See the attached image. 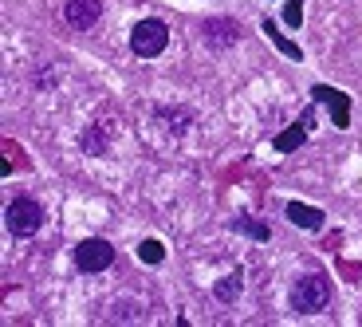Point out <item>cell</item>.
<instances>
[{
    "mask_svg": "<svg viewBox=\"0 0 362 327\" xmlns=\"http://www.w3.org/2000/svg\"><path fill=\"white\" fill-rule=\"evenodd\" d=\"M331 304V284H327L323 272H303L296 284H291V308L303 311V316H315Z\"/></svg>",
    "mask_w": 362,
    "mask_h": 327,
    "instance_id": "6da1fadb",
    "label": "cell"
},
{
    "mask_svg": "<svg viewBox=\"0 0 362 327\" xmlns=\"http://www.w3.org/2000/svg\"><path fill=\"white\" fill-rule=\"evenodd\" d=\"M4 225H8L12 236H32V233H40V225H44V210H40V201L28 197V193L12 197L8 210H4Z\"/></svg>",
    "mask_w": 362,
    "mask_h": 327,
    "instance_id": "7a4b0ae2",
    "label": "cell"
},
{
    "mask_svg": "<svg viewBox=\"0 0 362 327\" xmlns=\"http://www.w3.org/2000/svg\"><path fill=\"white\" fill-rule=\"evenodd\" d=\"M170 44V28L162 20H138L134 32H130V47H134L138 59H158Z\"/></svg>",
    "mask_w": 362,
    "mask_h": 327,
    "instance_id": "3957f363",
    "label": "cell"
},
{
    "mask_svg": "<svg viewBox=\"0 0 362 327\" xmlns=\"http://www.w3.org/2000/svg\"><path fill=\"white\" fill-rule=\"evenodd\" d=\"M75 264H79V272H107L110 264H115V248L110 241H99V236H90V241H79L75 248Z\"/></svg>",
    "mask_w": 362,
    "mask_h": 327,
    "instance_id": "277c9868",
    "label": "cell"
},
{
    "mask_svg": "<svg viewBox=\"0 0 362 327\" xmlns=\"http://www.w3.org/2000/svg\"><path fill=\"white\" fill-rule=\"evenodd\" d=\"M201 36H205L209 47H233V44H240V24L228 16H209L201 24Z\"/></svg>",
    "mask_w": 362,
    "mask_h": 327,
    "instance_id": "5b68a950",
    "label": "cell"
},
{
    "mask_svg": "<svg viewBox=\"0 0 362 327\" xmlns=\"http://www.w3.org/2000/svg\"><path fill=\"white\" fill-rule=\"evenodd\" d=\"M103 16V4L99 0H67L64 4V20L75 28V32H87V28H95Z\"/></svg>",
    "mask_w": 362,
    "mask_h": 327,
    "instance_id": "8992f818",
    "label": "cell"
},
{
    "mask_svg": "<svg viewBox=\"0 0 362 327\" xmlns=\"http://www.w3.org/2000/svg\"><path fill=\"white\" fill-rule=\"evenodd\" d=\"M311 103H327V107H331V118H335V127H339V130H343L346 122H351V99H346L343 91H335V87H327V83L311 87Z\"/></svg>",
    "mask_w": 362,
    "mask_h": 327,
    "instance_id": "52a82bcc",
    "label": "cell"
},
{
    "mask_svg": "<svg viewBox=\"0 0 362 327\" xmlns=\"http://www.w3.org/2000/svg\"><path fill=\"white\" fill-rule=\"evenodd\" d=\"M288 221L299 229H323V210H311V205H303V201H288Z\"/></svg>",
    "mask_w": 362,
    "mask_h": 327,
    "instance_id": "ba28073f",
    "label": "cell"
},
{
    "mask_svg": "<svg viewBox=\"0 0 362 327\" xmlns=\"http://www.w3.org/2000/svg\"><path fill=\"white\" fill-rule=\"evenodd\" d=\"M303 138H308V122H296V127H288V130L276 134V150H280V154H291V150L303 146Z\"/></svg>",
    "mask_w": 362,
    "mask_h": 327,
    "instance_id": "9c48e42d",
    "label": "cell"
},
{
    "mask_svg": "<svg viewBox=\"0 0 362 327\" xmlns=\"http://www.w3.org/2000/svg\"><path fill=\"white\" fill-rule=\"evenodd\" d=\"M264 36H268L276 47H280V52L288 55L291 64H299V59H303V52H299V44H291V40H284V32H280L276 24H272V20H264Z\"/></svg>",
    "mask_w": 362,
    "mask_h": 327,
    "instance_id": "30bf717a",
    "label": "cell"
},
{
    "mask_svg": "<svg viewBox=\"0 0 362 327\" xmlns=\"http://www.w3.org/2000/svg\"><path fill=\"white\" fill-rule=\"evenodd\" d=\"M213 296H217L221 304H233L236 296H240V272H233V276H225V280L213 288Z\"/></svg>",
    "mask_w": 362,
    "mask_h": 327,
    "instance_id": "8fae6325",
    "label": "cell"
},
{
    "mask_svg": "<svg viewBox=\"0 0 362 327\" xmlns=\"http://www.w3.org/2000/svg\"><path fill=\"white\" fill-rule=\"evenodd\" d=\"M83 150H87V154H107V134H103V127L83 130Z\"/></svg>",
    "mask_w": 362,
    "mask_h": 327,
    "instance_id": "7c38bea8",
    "label": "cell"
},
{
    "mask_svg": "<svg viewBox=\"0 0 362 327\" xmlns=\"http://www.w3.org/2000/svg\"><path fill=\"white\" fill-rule=\"evenodd\" d=\"M236 229H240L245 236H252V241H268V236H272V229L264 225V221H252V217H240V221H236Z\"/></svg>",
    "mask_w": 362,
    "mask_h": 327,
    "instance_id": "4fadbf2b",
    "label": "cell"
},
{
    "mask_svg": "<svg viewBox=\"0 0 362 327\" xmlns=\"http://www.w3.org/2000/svg\"><path fill=\"white\" fill-rule=\"evenodd\" d=\"M138 256H142V264H162L165 248L158 245V241H142V245H138Z\"/></svg>",
    "mask_w": 362,
    "mask_h": 327,
    "instance_id": "5bb4252c",
    "label": "cell"
},
{
    "mask_svg": "<svg viewBox=\"0 0 362 327\" xmlns=\"http://www.w3.org/2000/svg\"><path fill=\"white\" fill-rule=\"evenodd\" d=\"M284 24L288 28L303 24V0H288V4H284Z\"/></svg>",
    "mask_w": 362,
    "mask_h": 327,
    "instance_id": "9a60e30c",
    "label": "cell"
}]
</instances>
